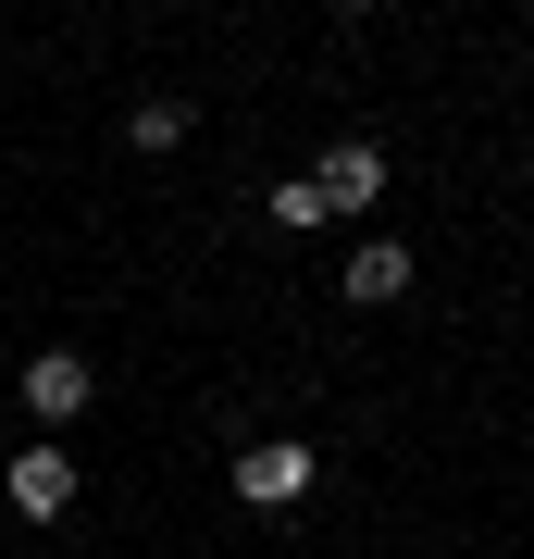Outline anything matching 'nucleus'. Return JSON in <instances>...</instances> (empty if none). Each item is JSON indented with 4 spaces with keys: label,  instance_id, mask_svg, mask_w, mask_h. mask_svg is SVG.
Returning a JSON list of instances; mask_svg holds the SVG:
<instances>
[{
    "label": "nucleus",
    "instance_id": "nucleus-1",
    "mask_svg": "<svg viewBox=\"0 0 534 559\" xmlns=\"http://www.w3.org/2000/svg\"><path fill=\"white\" fill-rule=\"evenodd\" d=\"M0 510H13V522H62V510H75V460H62V448H13V460H0Z\"/></svg>",
    "mask_w": 534,
    "mask_h": 559
},
{
    "label": "nucleus",
    "instance_id": "nucleus-4",
    "mask_svg": "<svg viewBox=\"0 0 534 559\" xmlns=\"http://www.w3.org/2000/svg\"><path fill=\"white\" fill-rule=\"evenodd\" d=\"M25 411H38V423H87L99 411V373L75 348H38V360H25Z\"/></svg>",
    "mask_w": 534,
    "mask_h": 559
},
{
    "label": "nucleus",
    "instance_id": "nucleus-3",
    "mask_svg": "<svg viewBox=\"0 0 534 559\" xmlns=\"http://www.w3.org/2000/svg\"><path fill=\"white\" fill-rule=\"evenodd\" d=\"M237 498L249 510H298V498H311V448H298V436H261L237 460Z\"/></svg>",
    "mask_w": 534,
    "mask_h": 559
},
{
    "label": "nucleus",
    "instance_id": "nucleus-6",
    "mask_svg": "<svg viewBox=\"0 0 534 559\" xmlns=\"http://www.w3.org/2000/svg\"><path fill=\"white\" fill-rule=\"evenodd\" d=\"M261 212H274L286 237H311V224H323V200H311V175H286V187H274V200H261Z\"/></svg>",
    "mask_w": 534,
    "mask_h": 559
},
{
    "label": "nucleus",
    "instance_id": "nucleus-2",
    "mask_svg": "<svg viewBox=\"0 0 534 559\" xmlns=\"http://www.w3.org/2000/svg\"><path fill=\"white\" fill-rule=\"evenodd\" d=\"M311 200H323V224H336V212H373L385 200V150L373 138H336V150L311 162Z\"/></svg>",
    "mask_w": 534,
    "mask_h": 559
},
{
    "label": "nucleus",
    "instance_id": "nucleus-7",
    "mask_svg": "<svg viewBox=\"0 0 534 559\" xmlns=\"http://www.w3.org/2000/svg\"><path fill=\"white\" fill-rule=\"evenodd\" d=\"M187 138V100H138V150H175Z\"/></svg>",
    "mask_w": 534,
    "mask_h": 559
},
{
    "label": "nucleus",
    "instance_id": "nucleus-5",
    "mask_svg": "<svg viewBox=\"0 0 534 559\" xmlns=\"http://www.w3.org/2000/svg\"><path fill=\"white\" fill-rule=\"evenodd\" d=\"M348 299H360V311L411 299V249H397V237H360V249H348Z\"/></svg>",
    "mask_w": 534,
    "mask_h": 559
}]
</instances>
